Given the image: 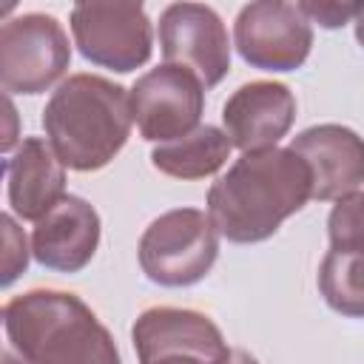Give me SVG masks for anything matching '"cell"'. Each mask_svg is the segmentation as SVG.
Instances as JSON below:
<instances>
[{
    "label": "cell",
    "instance_id": "5bb4252c",
    "mask_svg": "<svg viewBox=\"0 0 364 364\" xmlns=\"http://www.w3.org/2000/svg\"><path fill=\"white\" fill-rule=\"evenodd\" d=\"M65 196V171L46 139L26 136L9 168V202L23 219H43Z\"/></svg>",
    "mask_w": 364,
    "mask_h": 364
},
{
    "label": "cell",
    "instance_id": "7a4b0ae2",
    "mask_svg": "<svg viewBox=\"0 0 364 364\" xmlns=\"http://www.w3.org/2000/svg\"><path fill=\"white\" fill-rule=\"evenodd\" d=\"M48 148L71 171H100L131 134V108L122 85L97 74H71L43 111Z\"/></svg>",
    "mask_w": 364,
    "mask_h": 364
},
{
    "label": "cell",
    "instance_id": "6da1fadb",
    "mask_svg": "<svg viewBox=\"0 0 364 364\" xmlns=\"http://www.w3.org/2000/svg\"><path fill=\"white\" fill-rule=\"evenodd\" d=\"M310 199V171L290 148L242 154L208 191V219L230 242L273 236Z\"/></svg>",
    "mask_w": 364,
    "mask_h": 364
},
{
    "label": "cell",
    "instance_id": "4fadbf2b",
    "mask_svg": "<svg viewBox=\"0 0 364 364\" xmlns=\"http://www.w3.org/2000/svg\"><path fill=\"white\" fill-rule=\"evenodd\" d=\"M100 245V213L82 196H63L31 233V253L60 273L82 270Z\"/></svg>",
    "mask_w": 364,
    "mask_h": 364
},
{
    "label": "cell",
    "instance_id": "d6986e66",
    "mask_svg": "<svg viewBox=\"0 0 364 364\" xmlns=\"http://www.w3.org/2000/svg\"><path fill=\"white\" fill-rule=\"evenodd\" d=\"M20 142V114L14 102L0 91V151H11Z\"/></svg>",
    "mask_w": 364,
    "mask_h": 364
},
{
    "label": "cell",
    "instance_id": "2e32d148",
    "mask_svg": "<svg viewBox=\"0 0 364 364\" xmlns=\"http://www.w3.org/2000/svg\"><path fill=\"white\" fill-rule=\"evenodd\" d=\"M361 250L364 245H330L318 267V290L327 304L350 318L364 310V282H361Z\"/></svg>",
    "mask_w": 364,
    "mask_h": 364
},
{
    "label": "cell",
    "instance_id": "603a6c76",
    "mask_svg": "<svg viewBox=\"0 0 364 364\" xmlns=\"http://www.w3.org/2000/svg\"><path fill=\"white\" fill-rule=\"evenodd\" d=\"M9 11H14V3H0V17L9 14Z\"/></svg>",
    "mask_w": 364,
    "mask_h": 364
},
{
    "label": "cell",
    "instance_id": "ffe728a7",
    "mask_svg": "<svg viewBox=\"0 0 364 364\" xmlns=\"http://www.w3.org/2000/svg\"><path fill=\"white\" fill-rule=\"evenodd\" d=\"M0 364H28L26 355L14 347L9 327H6V307H0Z\"/></svg>",
    "mask_w": 364,
    "mask_h": 364
},
{
    "label": "cell",
    "instance_id": "cb8c5ba5",
    "mask_svg": "<svg viewBox=\"0 0 364 364\" xmlns=\"http://www.w3.org/2000/svg\"><path fill=\"white\" fill-rule=\"evenodd\" d=\"M3 171H6V168H3V162H0V179H3Z\"/></svg>",
    "mask_w": 364,
    "mask_h": 364
},
{
    "label": "cell",
    "instance_id": "e0dca14e",
    "mask_svg": "<svg viewBox=\"0 0 364 364\" xmlns=\"http://www.w3.org/2000/svg\"><path fill=\"white\" fill-rule=\"evenodd\" d=\"M28 256H31V247H28L26 230L9 213L0 210V287L14 284L26 273Z\"/></svg>",
    "mask_w": 364,
    "mask_h": 364
},
{
    "label": "cell",
    "instance_id": "7402d4cb",
    "mask_svg": "<svg viewBox=\"0 0 364 364\" xmlns=\"http://www.w3.org/2000/svg\"><path fill=\"white\" fill-rule=\"evenodd\" d=\"M222 358V355H219ZM219 358H202V355H165L151 364H219Z\"/></svg>",
    "mask_w": 364,
    "mask_h": 364
},
{
    "label": "cell",
    "instance_id": "30bf717a",
    "mask_svg": "<svg viewBox=\"0 0 364 364\" xmlns=\"http://www.w3.org/2000/svg\"><path fill=\"white\" fill-rule=\"evenodd\" d=\"M290 151L310 171V199L330 202L361 193L364 154L361 139L344 125H313L293 136Z\"/></svg>",
    "mask_w": 364,
    "mask_h": 364
},
{
    "label": "cell",
    "instance_id": "ac0fdd59",
    "mask_svg": "<svg viewBox=\"0 0 364 364\" xmlns=\"http://www.w3.org/2000/svg\"><path fill=\"white\" fill-rule=\"evenodd\" d=\"M296 6L310 23H318L324 28H338L364 9L361 3H296Z\"/></svg>",
    "mask_w": 364,
    "mask_h": 364
},
{
    "label": "cell",
    "instance_id": "8fae6325",
    "mask_svg": "<svg viewBox=\"0 0 364 364\" xmlns=\"http://www.w3.org/2000/svg\"><path fill=\"white\" fill-rule=\"evenodd\" d=\"M293 119L296 97L284 82L273 80L239 85L222 108L225 136L245 154L276 148V142L290 131Z\"/></svg>",
    "mask_w": 364,
    "mask_h": 364
},
{
    "label": "cell",
    "instance_id": "ba28073f",
    "mask_svg": "<svg viewBox=\"0 0 364 364\" xmlns=\"http://www.w3.org/2000/svg\"><path fill=\"white\" fill-rule=\"evenodd\" d=\"M233 40L242 60L253 68L293 71L310 54L313 28L296 3L259 0L239 11L233 23Z\"/></svg>",
    "mask_w": 364,
    "mask_h": 364
},
{
    "label": "cell",
    "instance_id": "3957f363",
    "mask_svg": "<svg viewBox=\"0 0 364 364\" xmlns=\"http://www.w3.org/2000/svg\"><path fill=\"white\" fill-rule=\"evenodd\" d=\"M6 327L28 364H119L108 327L74 293H23L9 301Z\"/></svg>",
    "mask_w": 364,
    "mask_h": 364
},
{
    "label": "cell",
    "instance_id": "52a82bcc",
    "mask_svg": "<svg viewBox=\"0 0 364 364\" xmlns=\"http://www.w3.org/2000/svg\"><path fill=\"white\" fill-rule=\"evenodd\" d=\"M128 108L148 142H171L199 125L205 88L188 68L162 63L134 82Z\"/></svg>",
    "mask_w": 364,
    "mask_h": 364
},
{
    "label": "cell",
    "instance_id": "9a60e30c",
    "mask_svg": "<svg viewBox=\"0 0 364 364\" xmlns=\"http://www.w3.org/2000/svg\"><path fill=\"white\" fill-rule=\"evenodd\" d=\"M230 139L216 125H196L191 134L162 142L151 151V162L159 173L173 179H202L216 173L230 156Z\"/></svg>",
    "mask_w": 364,
    "mask_h": 364
},
{
    "label": "cell",
    "instance_id": "5b68a950",
    "mask_svg": "<svg viewBox=\"0 0 364 364\" xmlns=\"http://www.w3.org/2000/svg\"><path fill=\"white\" fill-rule=\"evenodd\" d=\"M71 63V46L51 14H20L0 26V88L40 94Z\"/></svg>",
    "mask_w": 364,
    "mask_h": 364
},
{
    "label": "cell",
    "instance_id": "9c48e42d",
    "mask_svg": "<svg viewBox=\"0 0 364 364\" xmlns=\"http://www.w3.org/2000/svg\"><path fill=\"white\" fill-rule=\"evenodd\" d=\"M159 46L168 65L188 68L202 88H213L230 68L222 17L202 3H171L159 17Z\"/></svg>",
    "mask_w": 364,
    "mask_h": 364
},
{
    "label": "cell",
    "instance_id": "44dd1931",
    "mask_svg": "<svg viewBox=\"0 0 364 364\" xmlns=\"http://www.w3.org/2000/svg\"><path fill=\"white\" fill-rule=\"evenodd\" d=\"M219 364H259L247 350H239V347H228L219 358Z\"/></svg>",
    "mask_w": 364,
    "mask_h": 364
},
{
    "label": "cell",
    "instance_id": "8992f818",
    "mask_svg": "<svg viewBox=\"0 0 364 364\" xmlns=\"http://www.w3.org/2000/svg\"><path fill=\"white\" fill-rule=\"evenodd\" d=\"M71 31L85 60L119 74L148 63L154 46L151 20L139 3H77Z\"/></svg>",
    "mask_w": 364,
    "mask_h": 364
},
{
    "label": "cell",
    "instance_id": "7c38bea8",
    "mask_svg": "<svg viewBox=\"0 0 364 364\" xmlns=\"http://www.w3.org/2000/svg\"><path fill=\"white\" fill-rule=\"evenodd\" d=\"M134 350L139 364H151L165 355H202L219 358L228 344L222 330L196 310L182 307H151L145 310L131 330Z\"/></svg>",
    "mask_w": 364,
    "mask_h": 364
},
{
    "label": "cell",
    "instance_id": "277c9868",
    "mask_svg": "<svg viewBox=\"0 0 364 364\" xmlns=\"http://www.w3.org/2000/svg\"><path fill=\"white\" fill-rule=\"evenodd\" d=\"M219 253V233L205 210L176 208L156 216L139 239V267L162 287H188L208 276Z\"/></svg>",
    "mask_w": 364,
    "mask_h": 364
}]
</instances>
